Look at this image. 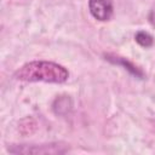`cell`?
I'll return each mask as SVG.
<instances>
[{
	"instance_id": "obj_2",
	"label": "cell",
	"mask_w": 155,
	"mask_h": 155,
	"mask_svg": "<svg viewBox=\"0 0 155 155\" xmlns=\"http://www.w3.org/2000/svg\"><path fill=\"white\" fill-rule=\"evenodd\" d=\"M88 10L94 19L107 22L111 18L114 12L113 0H88Z\"/></svg>"
},
{
	"instance_id": "obj_3",
	"label": "cell",
	"mask_w": 155,
	"mask_h": 155,
	"mask_svg": "<svg viewBox=\"0 0 155 155\" xmlns=\"http://www.w3.org/2000/svg\"><path fill=\"white\" fill-rule=\"evenodd\" d=\"M134 40L137 41V44H138L139 46L145 47V48L153 46V44H154L153 36H151L148 31H145V30H139V31H137L136 35H134Z\"/></svg>"
},
{
	"instance_id": "obj_1",
	"label": "cell",
	"mask_w": 155,
	"mask_h": 155,
	"mask_svg": "<svg viewBox=\"0 0 155 155\" xmlns=\"http://www.w3.org/2000/svg\"><path fill=\"white\" fill-rule=\"evenodd\" d=\"M15 79L24 82H47L63 84L69 78V71L65 67L51 61H31L18 68Z\"/></svg>"
},
{
	"instance_id": "obj_4",
	"label": "cell",
	"mask_w": 155,
	"mask_h": 155,
	"mask_svg": "<svg viewBox=\"0 0 155 155\" xmlns=\"http://www.w3.org/2000/svg\"><path fill=\"white\" fill-rule=\"evenodd\" d=\"M149 21H150V23L155 27V8L151 10V12H150V15H149Z\"/></svg>"
}]
</instances>
